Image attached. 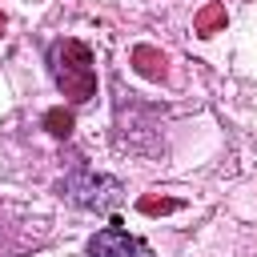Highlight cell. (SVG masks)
I'll return each mask as SVG.
<instances>
[{
    "instance_id": "1",
    "label": "cell",
    "mask_w": 257,
    "mask_h": 257,
    "mask_svg": "<svg viewBox=\"0 0 257 257\" xmlns=\"http://www.w3.org/2000/svg\"><path fill=\"white\" fill-rule=\"evenodd\" d=\"M48 68H52V80L60 84V92L72 100V104H84L96 96V68H92V52L84 40H56L48 48Z\"/></svg>"
},
{
    "instance_id": "2",
    "label": "cell",
    "mask_w": 257,
    "mask_h": 257,
    "mask_svg": "<svg viewBox=\"0 0 257 257\" xmlns=\"http://www.w3.org/2000/svg\"><path fill=\"white\" fill-rule=\"evenodd\" d=\"M64 197L80 209H92V213H112L120 201H124V185L116 177H104V173H92V169H76L64 177Z\"/></svg>"
},
{
    "instance_id": "3",
    "label": "cell",
    "mask_w": 257,
    "mask_h": 257,
    "mask_svg": "<svg viewBox=\"0 0 257 257\" xmlns=\"http://www.w3.org/2000/svg\"><path fill=\"white\" fill-rule=\"evenodd\" d=\"M88 257H149V249L112 221L108 229H100V233L88 241Z\"/></svg>"
},
{
    "instance_id": "4",
    "label": "cell",
    "mask_w": 257,
    "mask_h": 257,
    "mask_svg": "<svg viewBox=\"0 0 257 257\" xmlns=\"http://www.w3.org/2000/svg\"><path fill=\"white\" fill-rule=\"evenodd\" d=\"M225 20H229V16H225V4L213 0V4H205V8L193 16V32H197V36H213V32L225 28Z\"/></svg>"
},
{
    "instance_id": "5",
    "label": "cell",
    "mask_w": 257,
    "mask_h": 257,
    "mask_svg": "<svg viewBox=\"0 0 257 257\" xmlns=\"http://www.w3.org/2000/svg\"><path fill=\"white\" fill-rule=\"evenodd\" d=\"M133 64H137V72L149 76V80H161V76H165V52H157V48H149V44H137V48H133Z\"/></svg>"
},
{
    "instance_id": "6",
    "label": "cell",
    "mask_w": 257,
    "mask_h": 257,
    "mask_svg": "<svg viewBox=\"0 0 257 257\" xmlns=\"http://www.w3.org/2000/svg\"><path fill=\"white\" fill-rule=\"evenodd\" d=\"M44 128H48L52 137H68V133H72V112H68V108H48V112H44Z\"/></svg>"
},
{
    "instance_id": "7",
    "label": "cell",
    "mask_w": 257,
    "mask_h": 257,
    "mask_svg": "<svg viewBox=\"0 0 257 257\" xmlns=\"http://www.w3.org/2000/svg\"><path fill=\"white\" fill-rule=\"evenodd\" d=\"M137 209H141V213H149V217H157V213H177V209H181V201H173V197H141V201H137Z\"/></svg>"
},
{
    "instance_id": "8",
    "label": "cell",
    "mask_w": 257,
    "mask_h": 257,
    "mask_svg": "<svg viewBox=\"0 0 257 257\" xmlns=\"http://www.w3.org/2000/svg\"><path fill=\"white\" fill-rule=\"evenodd\" d=\"M0 32H4V12H0Z\"/></svg>"
}]
</instances>
